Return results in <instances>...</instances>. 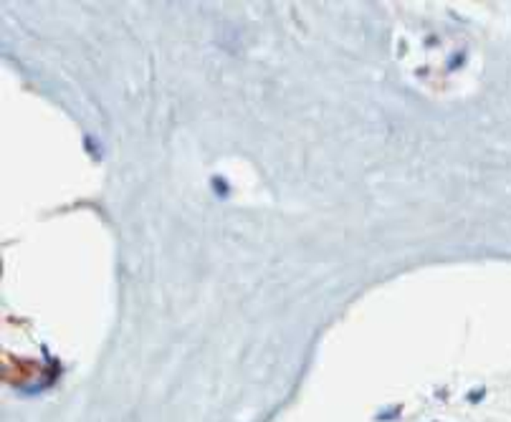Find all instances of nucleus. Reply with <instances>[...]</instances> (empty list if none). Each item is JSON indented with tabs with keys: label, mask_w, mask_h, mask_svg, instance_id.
<instances>
[{
	"label": "nucleus",
	"mask_w": 511,
	"mask_h": 422,
	"mask_svg": "<svg viewBox=\"0 0 511 422\" xmlns=\"http://www.w3.org/2000/svg\"><path fill=\"white\" fill-rule=\"evenodd\" d=\"M211 190H213V195H216L218 200H226V197L231 195V185H228V180L223 175H213Z\"/></svg>",
	"instance_id": "nucleus-1"
},
{
	"label": "nucleus",
	"mask_w": 511,
	"mask_h": 422,
	"mask_svg": "<svg viewBox=\"0 0 511 422\" xmlns=\"http://www.w3.org/2000/svg\"><path fill=\"white\" fill-rule=\"evenodd\" d=\"M400 412H403V407H395V405H390V407H385V410H380L375 415V420L377 422H392V420H398L400 417Z\"/></svg>",
	"instance_id": "nucleus-2"
},
{
	"label": "nucleus",
	"mask_w": 511,
	"mask_h": 422,
	"mask_svg": "<svg viewBox=\"0 0 511 422\" xmlns=\"http://www.w3.org/2000/svg\"><path fill=\"white\" fill-rule=\"evenodd\" d=\"M84 149L86 152H91L94 157H102V147H99V142H97V137H91V134H86L84 137Z\"/></svg>",
	"instance_id": "nucleus-3"
},
{
	"label": "nucleus",
	"mask_w": 511,
	"mask_h": 422,
	"mask_svg": "<svg viewBox=\"0 0 511 422\" xmlns=\"http://www.w3.org/2000/svg\"><path fill=\"white\" fill-rule=\"evenodd\" d=\"M483 397H486V387H478V389H471V392L466 394L468 402H481Z\"/></svg>",
	"instance_id": "nucleus-4"
}]
</instances>
